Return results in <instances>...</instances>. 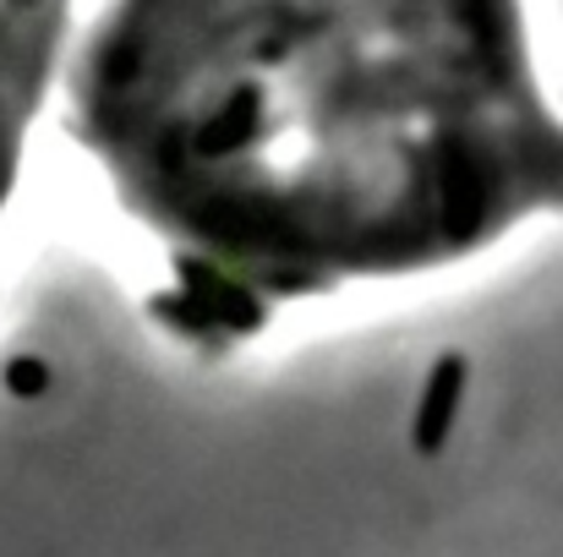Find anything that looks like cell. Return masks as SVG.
I'll use <instances>...</instances> for the list:
<instances>
[{
	"instance_id": "3",
	"label": "cell",
	"mask_w": 563,
	"mask_h": 557,
	"mask_svg": "<svg viewBox=\"0 0 563 557\" xmlns=\"http://www.w3.org/2000/svg\"><path fill=\"white\" fill-rule=\"evenodd\" d=\"M176 268H181V279H187V296H197V301L208 307L213 323H224V328H235V334H252V328L263 323V307H257L235 279H224L219 268H208V263H197V257H181Z\"/></svg>"
},
{
	"instance_id": "6",
	"label": "cell",
	"mask_w": 563,
	"mask_h": 557,
	"mask_svg": "<svg viewBox=\"0 0 563 557\" xmlns=\"http://www.w3.org/2000/svg\"><path fill=\"white\" fill-rule=\"evenodd\" d=\"M38 0H0V82L11 71V55H16V16L33 11ZM0 186H5V148H0Z\"/></svg>"
},
{
	"instance_id": "5",
	"label": "cell",
	"mask_w": 563,
	"mask_h": 557,
	"mask_svg": "<svg viewBox=\"0 0 563 557\" xmlns=\"http://www.w3.org/2000/svg\"><path fill=\"white\" fill-rule=\"evenodd\" d=\"M154 312H159L165 323H176L181 334H191V339H208V328H213V318H208V307H202L197 296H159Z\"/></svg>"
},
{
	"instance_id": "7",
	"label": "cell",
	"mask_w": 563,
	"mask_h": 557,
	"mask_svg": "<svg viewBox=\"0 0 563 557\" xmlns=\"http://www.w3.org/2000/svg\"><path fill=\"white\" fill-rule=\"evenodd\" d=\"M11 388H16V393H38V388H44V371L33 367V361H22V367L11 371Z\"/></svg>"
},
{
	"instance_id": "1",
	"label": "cell",
	"mask_w": 563,
	"mask_h": 557,
	"mask_svg": "<svg viewBox=\"0 0 563 557\" xmlns=\"http://www.w3.org/2000/svg\"><path fill=\"white\" fill-rule=\"evenodd\" d=\"M460 393H465V356H443L427 377V388H421V410H416V432H410L416 454H438L449 443Z\"/></svg>"
},
{
	"instance_id": "2",
	"label": "cell",
	"mask_w": 563,
	"mask_h": 557,
	"mask_svg": "<svg viewBox=\"0 0 563 557\" xmlns=\"http://www.w3.org/2000/svg\"><path fill=\"white\" fill-rule=\"evenodd\" d=\"M438 191H443V230L471 235L482 224V176L471 165V148H460L454 137L438 143Z\"/></svg>"
},
{
	"instance_id": "4",
	"label": "cell",
	"mask_w": 563,
	"mask_h": 557,
	"mask_svg": "<svg viewBox=\"0 0 563 557\" xmlns=\"http://www.w3.org/2000/svg\"><path fill=\"white\" fill-rule=\"evenodd\" d=\"M257 121H263V99H257V88H241L230 104H219V110L197 126V154H202V159H224V154L246 148L252 132H257Z\"/></svg>"
}]
</instances>
